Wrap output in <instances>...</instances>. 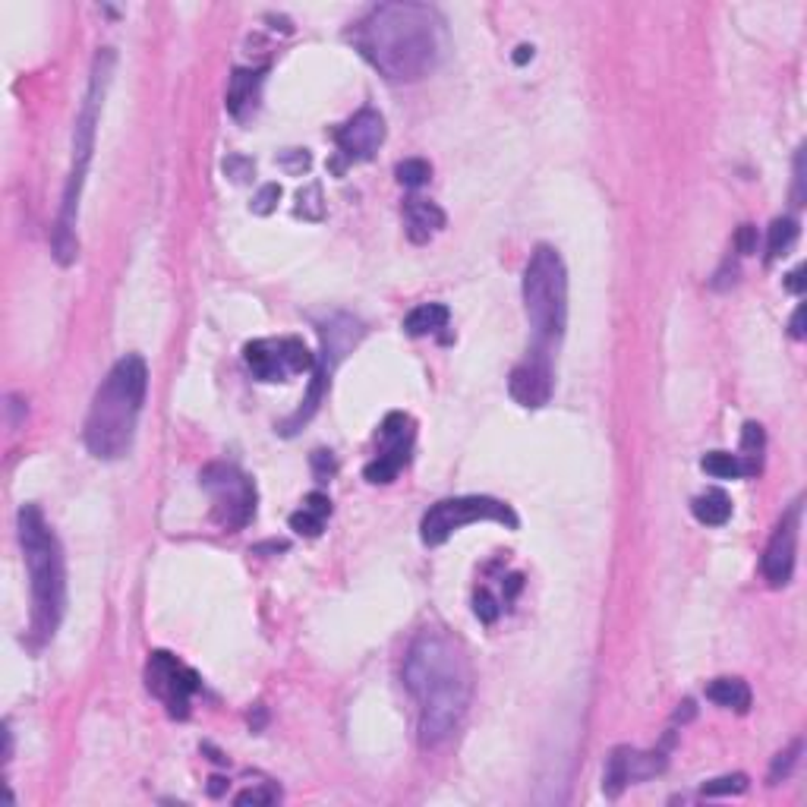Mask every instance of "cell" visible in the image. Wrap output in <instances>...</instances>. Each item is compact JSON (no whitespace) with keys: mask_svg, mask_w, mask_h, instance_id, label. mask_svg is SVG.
<instances>
[{"mask_svg":"<svg viewBox=\"0 0 807 807\" xmlns=\"http://www.w3.org/2000/svg\"><path fill=\"white\" fill-rule=\"evenodd\" d=\"M521 587H524L521 574H511V577H508V593H505V603H511V599L517 597V590H521Z\"/></svg>","mask_w":807,"mask_h":807,"instance_id":"42","label":"cell"},{"mask_svg":"<svg viewBox=\"0 0 807 807\" xmlns=\"http://www.w3.org/2000/svg\"><path fill=\"white\" fill-rule=\"evenodd\" d=\"M278 199H281V187H278V183H265V187L256 193V199H252L250 209L256 211V215H271Z\"/></svg>","mask_w":807,"mask_h":807,"instance_id":"32","label":"cell"},{"mask_svg":"<svg viewBox=\"0 0 807 807\" xmlns=\"http://www.w3.org/2000/svg\"><path fill=\"white\" fill-rule=\"evenodd\" d=\"M202 489L211 495V517L221 530H243L256 517V483L234 464H209L199 474Z\"/></svg>","mask_w":807,"mask_h":807,"instance_id":"9","label":"cell"},{"mask_svg":"<svg viewBox=\"0 0 807 807\" xmlns=\"http://www.w3.org/2000/svg\"><path fill=\"white\" fill-rule=\"evenodd\" d=\"M707 700L716 707L735 710V713H748L751 710V688L741 679H713L707 685Z\"/></svg>","mask_w":807,"mask_h":807,"instance_id":"21","label":"cell"},{"mask_svg":"<svg viewBox=\"0 0 807 807\" xmlns=\"http://www.w3.org/2000/svg\"><path fill=\"white\" fill-rule=\"evenodd\" d=\"M19 546H23L26 571L32 590L29 638L32 647H41L57 634L66 612V558L60 539L45 521L38 505H23L16 515Z\"/></svg>","mask_w":807,"mask_h":807,"instance_id":"4","label":"cell"},{"mask_svg":"<svg viewBox=\"0 0 807 807\" xmlns=\"http://www.w3.org/2000/svg\"><path fill=\"white\" fill-rule=\"evenodd\" d=\"M451 312L444 303H420L416 310H410L407 316H404V332L410 334V338H426V334H435L442 332L444 325H448Z\"/></svg>","mask_w":807,"mask_h":807,"instance_id":"19","label":"cell"},{"mask_svg":"<svg viewBox=\"0 0 807 807\" xmlns=\"http://www.w3.org/2000/svg\"><path fill=\"white\" fill-rule=\"evenodd\" d=\"M785 287H789L792 293H802L804 291V269H795L789 278H785Z\"/></svg>","mask_w":807,"mask_h":807,"instance_id":"41","label":"cell"},{"mask_svg":"<svg viewBox=\"0 0 807 807\" xmlns=\"http://www.w3.org/2000/svg\"><path fill=\"white\" fill-rule=\"evenodd\" d=\"M366 328L360 319L347 316V312H334L328 322L319 325V338H322V351H319L316 357V369H312V385H310V394H306L303 407L297 410V414L291 416V420L281 426L284 435H293L300 426H303L306 420H312V414L319 410V404H322V398L328 394V388H332V375L334 369H338L341 360L347 357V353L353 351V347L363 341Z\"/></svg>","mask_w":807,"mask_h":807,"instance_id":"7","label":"cell"},{"mask_svg":"<svg viewBox=\"0 0 807 807\" xmlns=\"http://www.w3.org/2000/svg\"><path fill=\"white\" fill-rule=\"evenodd\" d=\"M278 798H281V792L278 789H271V785H256V789H246V792H240V795L234 798L237 804L240 807H246V804H275Z\"/></svg>","mask_w":807,"mask_h":807,"instance_id":"31","label":"cell"},{"mask_svg":"<svg viewBox=\"0 0 807 807\" xmlns=\"http://www.w3.org/2000/svg\"><path fill=\"white\" fill-rule=\"evenodd\" d=\"M334 142L344 161H369L385 142V117L373 107H363L334 133Z\"/></svg>","mask_w":807,"mask_h":807,"instance_id":"15","label":"cell"},{"mask_svg":"<svg viewBox=\"0 0 807 807\" xmlns=\"http://www.w3.org/2000/svg\"><path fill=\"white\" fill-rule=\"evenodd\" d=\"M744 789H748V776H744V772H729V776L703 782L700 792L707 798H722V795H741Z\"/></svg>","mask_w":807,"mask_h":807,"instance_id":"28","label":"cell"},{"mask_svg":"<svg viewBox=\"0 0 807 807\" xmlns=\"http://www.w3.org/2000/svg\"><path fill=\"white\" fill-rule=\"evenodd\" d=\"M148 392V366L139 353H127L111 366L88 407L82 439L98 461H120L129 455Z\"/></svg>","mask_w":807,"mask_h":807,"instance_id":"3","label":"cell"},{"mask_svg":"<svg viewBox=\"0 0 807 807\" xmlns=\"http://www.w3.org/2000/svg\"><path fill=\"white\" fill-rule=\"evenodd\" d=\"M798 240V221L795 218H776L770 224V237H767V262H776V259L789 256V250Z\"/></svg>","mask_w":807,"mask_h":807,"instance_id":"23","label":"cell"},{"mask_svg":"<svg viewBox=\"0 0 807 807\" xmlns=\"http://www.w3.org/2000/svg\"><path fill=\"white\" fill-rule=\"evenodd\" d=\"M404 688L420 707V744L439 748L461 729L474 697V669L464 647L442 628H426L404 656Z\"/></svg>","mask_w":807,"mask_h":807,"instance_id":"1","label":"cell"},{"mask_svg":"<svg viewBox=\"0 0 807 807\" xmlns=\"http://www.w3.org/2000/svg\"><path fill=\"white\" fill-rule=\"evenodd\" d=\"M394 177H398L401 187L416 189V187H423L429 177H433V168H429V161H423V158H407V161H401L398 168H394Z\"/></svg>","mask_w":807,"mask_h":807,"instance_id":"27","label":"cell"},{"mask_svg":"<svg viewBox=\"0 0 807 807\" xmlns=\"http://www.w3.org/2000/svg\"><path fill=\"white\" fill-rule=\"evenodd\" d=\"M556 392V373H552L549 353L533 351L521 366L511 369L508 375V394L526 410H539L552 401Z\"/></svg>","mask_w":807,"mask_h":807,"instance_id":"13","label":"cell"},{"mask_svg":"<svg viewBox=\"0 0 807 807\" xmlns=\"http://www.w3.org/2000/svg\"><path fill=\"white\" fill-rule=\"evenodd\" d=\"M690 515L703 526H722L731 517V498L722 489H707L690 502Z\"/></svg>","mask_w":807,"mask_h":807,"instance_id":"20","label":"cell"},{"mask_svg":"<svg viewBox=\"0 0 807 807\" xmlns=\"http://www.w3.org/2000/svg\"><path fill=\"white\" fill-rule=\"evenodd\" d=\"M262 722H265V710H262V707H256V720H252V716H250V726L259 731V729H262Z\"/></svg>","mask_w":807,"mask_h":807,"instance_id":"46","label":"cell"},{"mask_svg":"<svg viewBox=\"0 0 807 807\" xmlns=\"http://www.w3.org/2000/svg\"><path fill=\"white\" fill-rule=\"evenodd\" d=\"M291 155H293V161L287 158V155H281V164H284L287 170H293V174H297V170H306V168H310V152H306V148H303V152H300V148H293Z\"/></svg>","mask_w":807,"mask_h":807,"instance_id":"39","label":"cell"},{"mask_svg":"<svg viewBox=\"0 0 807 807\" xmlns=\"http://www.w3.org/2000/svg\"><path fill=\"white\" fill-rule=\"evenodd\" d=\"M382 451L363 467V476L375 485L394 483V476L410 464V451H414V420L407 414H388L379 429Z\"/></svg>","mask_w":807,"mask_h":807,"instance_id":"11","label":"cell"},{"mask_svg":"<svg viewBox=\"0 0 807 807\" xmlns=\"http://www.w3.org/2000/svg\"><path fill=\"white\" fill-rule=\"evenodd\" d=\"M347 38L366 64L392 82H416L439 66L444 23L429 4H379L357 19Z\"/></svg>","mask_w":807,"mask_h":807,"instance_id":"2","label":"cell"},{"mask_svg":"<svg viewBox=\"0 0 807 807\" xmlns=\"http://www.w3.org/2000/svg\"><path fill=\"white\" fill-rule=\"evenodd\" d=\"M735 252L738 256H751V252H757V228L754 224H741V228H738Z\"/></svg>","mask_w":807,"mask_h":807,"instance_id":"34","label":"cell"},{"mask_svg":"<svg viewBox=\"0 0 807 807\" xmlns=\"http://www.w3.org/2000/svg\"><path fill=\"white\" fill-rule=\"evenodd\" d=\"M524 312L539 344H552L567 325V269L556 246L539 243L524 269Z\"/></svg>","mask_w":807,"mask_h":807,"instance_id":"6","label":"cell"},{"mask_svg":"<svg viewBox=\"0 0 807 807\" xmlns=\"http://www.w3.org/2000/svg\"><path fill=\"white\" fill-rule=\"evenodd\" d=\"M474 612H476V618H480L483 625H492V621L498 618V612H502V606L495 603V597H492L485 587H476V593H474Z\"/></svg>","mask_w":807,"mask_h":807,"instance_id":"30","label":"cell"},{"mask_svg":"<svg viewBox=\"0 0 807 807\" xmlns=\"http://www.w3.org/2000/svg\"><path fill=\"white\" fill-rule=\"evenodd\" d=\"M312 470H316L319 480H328V476H334L338 464H334L332 451H316V455H312Z\"/></svg>","mask_w":807,"mask_h":807,"instance_id":"36","label":"cell"},{"mask_svg":"<svg viewBox=\"0 0 807 807\" xmlns=\"http://www.w3.org/2000/svg\"><path fill=\"white\" fill-rule=\"evenodd\" d=\"M265 70H234L228 88V111L237 120H246L259 105V92H262Z\"/></svg>","mask_w":807,"mask_h":807,"instance_id":"18","label":"cell"},{"mask_svg":"<svg viewBox=\"0 0 807 807\" xmlns=\"http://www.w3.org/2000/svg\"><path fill=\"white\" fill-rule=\"evenodd\" d=\"M243 363L252 373V379L259 382H284L287 375H291L281 353V341H269V338L250 341V344L243 347Z\"/></svg>","mask_w":807,"mask_h":807,"instance_id":"16","label":"cell"},{"mask_svg":"<svg viewBox=\"0 0 807 807\" xmlns=\"http://www.w3.org/2000/svg\"><path fill=\"white\" fill-rule=\"evenodd\" d=\"M700 470L716 476V480H748V476H754L748 464H744V457L731 455V451H707L700 457Z\"/></svg>","mask_w":807,"mask_h":807,"instance_id":"22","label":"cell"},{"mask_svg":"<svg viewBox=\"0 0 807 807\" xmlns=\"http://www.w3.org/2000/svg\"><path fill=\"white\" fill-rule=\"evenodd\" d=\"M798 530H802V498L789 505V511L782 515V521L772 530L767 549H763L761 558V571L763 580L779 590V587L792 584V574H795V552H798Z\"/></svg>","mask_w":807,"mask_h":807,"instance_id":"12","label":"cell"},{"mask_svg":"<svg viewBox=\"0 0 807 807\" xmlns=\"http://www.w3.org/2000/svg\"><path fill=\"white\" fill-rule=\"evenodd\" d=\"M802 316H804V306H798V310L792 312V322H789V328H792V338H795V341H802V338H804Z\"/></svg>","mask_w":807,"mask_h":807,"instance_id":"40","label":"cell"},{"mask_svg":"<svg viewBox=\"0 0 807 807\" xmlns=\"http://www.w3.org/2000/svg\"><path fill=\"white\" fill-rule=\"evenodd\" d=\"M114 64H117V54H114L111 47H101V51L95 54L86 98H82L77 127H73V161H70V174H66V183H64V202H60L57 230H54V256H57L60 265H70L73 259L79 256V240H77L79 199H82V187H86L88 164H92L95 133H98L105 95H107V88H111Z\"/></svg>","mask_w":807,"mask_h":807,"instance_id":"5","label":"cell"},{"mask_svg":"<svg viewBox=\"0 0 807 807\" xmlns=\"http://www.w3.org/2000/svg\"><path fill=\"white\" fill-rule=\"evenodd\" d=\"M690 716H694V703L685 700V703H681L679 713H675V720H690Z\"/></svg>","mask_w":807,"mask_h":807,"instance_id":"45","label":"cell"},{"mask_svg":"<svg viewBox=\"0 0 807 807\" xmlns=\"http://www.w3.org/2000/svg\"><path fill=\"white\" fill-rule=\"evenodd\" d=\"M792 202L804 205V146L795 155V189H792Z\"/></svg>","mask_w":807,"mask_h":807,"instance_id":"37","label":"cell"},{"mask_svg":"<svg viewBox=\"0 0 807 807\" xmlns=\"http://www.w3.org/2000/svg\"><path fill=\"white\" fill-rule=\"evenodd\" d=\"M763 451H767V435H763L761 423H744V433H741V457L744 464L751 467V474H761L763 467Z\"/></svg>","mask_w":807,"mask_h":807,"instance_id":"24","label":"cell"},{"mask_svg":"<svg viewBox=\"0 0 807 807\" xmlns=\"http://www.w3.org/2000/svg\"><path fill=\"white\" fill-rule=\"evenodd\" d=\"M224 174H228L230 180L243 183V180H250V177L256 174V168H252V161L240 158V155H230V158L224 161Z\"/></svg>","mask_w":807,"mask_h":807,"instance_id":"33","label":"cell"},{"mask_svg":"<svg viewBox=\"0 0 807 807\" xmlns=\"http://www.w3.org/2000/svg\"><path fill=\"white\" fill-rule=\"evenodd\" d=\"M146 688L168 707L174 720H187L193 697L202 690V679L168 649H155L146 662Z\"/></svg>","mask_w":807,"mask_h":807,"instance_id":"10","label":"cell"},{"mask_svg":"<svg viewBox=\"0 0 807 807\" xmlns=\"http://www.w3.org/2000/svg\"><path fill=\"white\" fill-rule=\"evenodd\" d=\"M738 281V265L731 262V256L726 259V265H722L720 271H716V278H713V287L716 291H726L729 284H735Z\"/></svg>","mask_w":807,"mask_h":807,"instance_id":"38","label":"cell"},{"mask_svg":"<svg viewBox=\"0 0 807 807\" xmlns=\"http://www.w3.org/2000/svg\"><path fill=\"white\" fill-rule=\"evenodd\" d=\"M303 508L319 517H332V498L322 495V492H310V495L303 498Z\"/></svg>","mask_w":807,"mask_h":807,"instance_id":"35","label":"cell"},{"mask_svg":"<svg viewBox=\"0 0 807 807\" xmlns=\"http://www.w3.org/2000/svg\"><path fill=\"white\" fill-rule=\"evenodd\" d=\"M209 782H211V785H209V795H215V798H218V795H221V792H224V785H228V782H224V779H221V776H211V779H209Z\"/></svg>","mask_w":807,"mask_h":807,"instance_id":"44","label":"cell"},{"mask_svg":"<svg viewBox=\"0 0 807 807\" xmlns=\"http://www.w3.org/2000/svg\"><path fill=\"white\" fill-rule=\"evenodd\" d=\"M297 215L306 218V221H322L325 218V205H322V187L319 183H310L297 193Z\"/></svg>","mask_w":807,"mask_h":807,"instance_id":"26","label":"cell"},{"mask_svg":"<svg viewBox=\"0 0 807 807\" xmlns=\"http://www.w3.org/2000/svg\"><path fill=\"white\" fill-rule=\"evenodd\" d=\"M802 751H804L802 738H798V741H792L785 751H779L776 761H772V767H770V785H776V782H782V779L792 776V770H795L798 761H802Z\"/></svg>","mask_w":807,"mask_h":807,"instance_id":"25","label":"cell"},{"mask_svg":"<svg viewBox=\"0 0 807 807\" xmlns=\"http://www.w3.org/2000/svg\"><path fill=\"white\" fill-rule=\"evenodd\" d=\"M526 60H533V47L530 45H521L515 54V64H526Z\"/></svg>","mask_w":807,"mask_h":807,"instance_id":"43","label":"cell"},{"mask_svg":"<svg viewBox=\"0 0 807 807\" xmlns=\"http://www.w3.org/2000/svg\"><path fill=\"white\" fill-rule=\"evenodd\" d=\"M404 228H407V237L414 243H429L444 228V211L435 202L410 196L404 202Z\"/></svg>","mask_w":807,"mask_h":807,"instance_id":"17","label":"cell"},{"mask_svg":"<svg viewBox=\"0 0 807 807\" xmlns=\"http://www.w3.org/2000/svg\"><path fill=\"white\" fill-rule=\"evenodd\" d=\"M666 770V754L662 751H634V748H615L606 761L603 792L608 798H618L631 782H644Z\"/></svg>","mask_w":807,"mask_h":807,"instance_id":"14","label":"cell"},{"mask_svg":"<svg viewBox=\"0 0 807 807\" xmlns=\"http://www.w3.org/2000/svg\"><path fill=\"white\" fill-rule=\"evenodd\" d=\"M291 530L300 533V536H306V539H316V536H322V530H325V517L300 508V511H293V515H291Z\"/></svg>","mask_w":807,"mask_h":807,"instance_id":"29","label":"cell"},{"mask_svg":"<svg viewBox=\"0 0 807 807\" xmlns=\"http://www.w3.org/2000/svg\"><path fill=\"white\" fill-rule=\"evenodd\" d=\"M480 521H495L508 530H517L521 526V517L515 515V508L498 498L489 495H457V498H442L433 508L423 515L420 521V536L426 546H442L451 533H457L467 524H480Z\"/></svg>","mask_w":807,"mask_h":807,"instance_id":"8","label":"cell"}]
</instances>
